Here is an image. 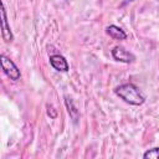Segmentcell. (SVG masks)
Wrapping results in <instances>:
<instances>
[{"label": "cell", "mask_w": 159, "mask_h": 159, "mask_svg": "<svg viewBox=\"0 0 159 159\" xmlns=\"http://www.w3.org/2000/svg\"><path fill=\"white\" fill-rule=\"evenodd\" d=\"M144 159H159V148H152L143 154Z\"/></svg>", "instance_id": "ba28073f"}, {"label": "cell", "mask_w": 159, "mask_h": 159, "mask_svg": "<svg viewBox=\"0 0 159 159\" xmlns=\"http://www.w3.org/2000/svg\"><path fill=\"white\" fill-rule=\"evenodd\" d=\"M106 32L114 40H125L127 39V34L118 26L116 25H109L106 27Z\"/></svg>", "instance_id": "8992f818"}, {"label": "cell", "mask_w": 159, "mask_h": 159, "mask_svg": "<svg viewBox=\"0 0 159 159\" xmlns=\"http://www.w3.org/2000/svg\"><path fill=\"white\" fill-rule=\"evenodd\" d=\"M50 65L60 72H67L68 71V63L67 60L61 55H52L50 56Z\"/></svg>", "instance_id": "5b68a950"}, {"label": "cell", "mask_w": 159, "mask_h": 159, "mask_svg": "<svg viewBox=\"0 0 159 159\" xmlns=\"http://www.w3.org/2000/svg\"><path fill=\"white\" fill-rule=\"evenodd\" d=\"M47 114H48L51 118H56V117H57V112H56V109H55L52 106H47Z\"/></svg>", "instance_id": "9c48e42d"}, {"label": "cell", "mask_w": 159, "mask_h": 159, "mask_svg": "<svg viewBox=\"0 0 159 159\" xmlns=\"http://www.w3.org/2000/svg\"><path fill=\"white\" fill-rule=\"evenodd\" d=\"M65 102H66L67 111H68V113H70V116H71V118H72L73 123H77V119H78V111H77V108L75 107L73 102H72V101H71L68 97H66Z\"/></svg>", "instance_id": "52a82bcc"}, {"label": "cell", "mask_w": 159, "mask_h": 159, "mask_svg": "<svg viewBox=\"0 0 159 159\" xmlns=\"http://www.w3.org/2000/svg\"><path fill=\"white\" fill-rule=\"evenodd\" d=\"M112 56L116 61L124 62V63H132L135 60V56L122 46H114L112 50Z\"/></svg>", "instance_id": "3957f363"}, {"label": "cell", "mask_w": 159, "mask_h": 159, "mask_svg": "<svg viewBox=\"0 0 159 159\" xmlns=\"http://www.w3.org/2000/svg\"><path fill=\"white\" fill-rule=\"evenodd\" d=\"M1 34H2V39L5 40V42H11V41L14 40L11 29H10V26H9V22H7L6 10H5L4 2L1 4Z\"/></svg>", "instance_id": "277c9868"}, {"label": "cell", "mask_w": 159, "mask_h": 159, "mask_svg": "<svg viewBox=\"0 0 159 159\" xmlns=\"http://www.w3.org/2000/svg\"><path fill=\"white\" fill-rule=\"evenodd\" d=\"M114 93L120 99H123L124 102H127L132 106H140L145 101V98L140 93L139 88L133 83H124V84L116 87Z\"/></svg>", "instance_id": "6da1fadb"}, {"label": "cell", "mask_w": 159, "mask_h": 159, "mask_svg": "<svg viewBox=\"0 0 159 159\" xmlns=\"http://www.w3.org/2000/svg\"><path fill=\"white\" fill-rule=\"evenodd\" d=\"M128 1H133V0H124V4H125V2H128Z\"/></svg>", "instance_id": "30bf717a"}, {"label": "cell", "mask_w": 159, "mask_h": 159, "mask_svg": "<svg viewBox=\"0 0 159 159\" xmlns=\"http://www.w3.org/2000/svg\"><path fill=\"white\" fill-rule=\"evenodd\" d=\"M0 60H1V67H2L4 73H5L10 80H12V81L20 80L21 73H20V70L17 68V66H16L9 57H6L5 55H1V56H0Z\"/></svg>", "instance_id": "7a4b0ae2"}]
</instances>
